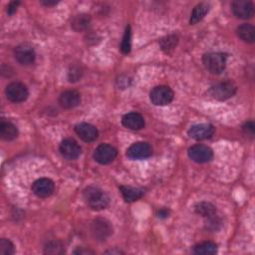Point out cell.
<instances>
[{
    "instance_id": "obj_4",
    "label": "cell",
    "mask_w": 255,
    "mask_h": 255,
    "mask_svg": "<svg viewBox=\"0 0 255 255\" xmlns=\"http://www.w3.org/2000/svg\"><path fill=\"white\" fill-rule=\"evenodd\" d=\"M174 94L168 86H157L150 93L151 102L156 106H167L173 100Z\"/></svg>"
},
{
    "instance_id": "obj_35",
    "label": "cell",
    "mask_w": 255,
    "mask_h": 255,
    "mask_svg": "<svg viewBox=\"0 0 255 255\" xmlns=\"http://www.w3.org/2000/svg\"><path fill=\"white\" fill-rule=\"evenodd\" d=\"M107 253H111V254L117 253V254H120V253H122V252H121V251H116V250H111V251H107Z\"/></svg>"
},
{
    "instance_id": "obj_22",
    "label": "cell",
    "mask_w": 255,
    "mask_h": 255,
    "mask_svg": "<svg viewBox=\"0 0 255 255\" xmlns=\"http://www.w3.org/2000/svg\"><path fill=\"white\" fill-rule=\"evenodd\" d=\"M209 9H210V6L207 3H199V4H198L194 8V10L192 12L190 23L192 25H195V24L198 23L199 21H201L205 17V15L208 13Z\"/></svg>"
},
{
    "instance_id": "obj_30",
    "label": "cell",
    "mask_w": 255,
    "mask_h": 255,
    "mask_svg": "<svg viewBox=\"0 0 255 255\" xmlns=\"http://www.w3.org/2000/svg\"><path fill=\"white\" fill-rule=\"evenodd\" d=\"M242 131L247 137L254 138V136H255V124H254V122L253 121L246 122L242 127Z\"/></svg>"
},
{
    "instance_id": "obj_28",
    "label": "cell",
    "mask_w": 255,
    "mask_h": 255,
    "mask_svg": "<svg viewBox=\"0 0 255 255\" xmlns=\"http://www.w3.org/2000/svg\"><path fill=\"white\" fill-rule=\"evenodd\" d=\"M15 253L14 244L6 238L0 240V254L2 255H13Z\"/></svg>"
},
{
    "instance_id": "obj_34",
    "label": "cell",
    "mask_w": 255,
    "mask_h": 255,
    "mask_svg": "<svg viewBox=\"0 0 255 255\" xmlns=\"http://www.w3.org/2000/svg\"><path fill=\"white\" fill-rule=\"evenodd\" d=\"M41 3L45 6H54L58 3V1H51V0H43V1H41Z\"/></svg>"
},
{
    "instance_id": "obj_27",
    "label": "cell",
    "mask_w": 255,
    "mask_h": 255,
    "mask_svg": "<svg viewBox=\"0 0 255 255\" xmlns=\"http://www.w3.org/2000/svg\"><path fill=\"white\" fill-rule=\"evenodd\" d=\"M83 75V69L81 65H73L70 67L68 77L70 82H77L82 78Z\"/></svg>"
},
{
    "instance_id": "obj_1",
    "label": "cell",
    "mask_w": 255,
    "mask_h": 255,
    "mask_svg": "<svg viewBox=\"0 0 255 255\" xmlns=\"http://www.w3.org/2000/svg\"><path fill=\"white\" fill-rule=\"evenodd\" d=\"M84 198L88 206L96 211L103 210L110 203V198L101 189L96 187H88L83 192Z\"/></svg>"
},
{
    "instance_id": "obj_10",
    "label": "cell",
    "mask_w": 255,
    "mask_h": 255,
    "mask_svg": "<svg viewBox=\"0 0 255 255\" xmlns=\"http://www.w3.org/2000/svg\"><path fill=\"white\" fill-rule=\"evenodd\" d=\"M91 231L97 240L104 241L113 233V227L108 221L103 220V218H97L92 224Z\"/></svg>"
},
{
    "instance_id": "obj_24",
    "label": "cell",
    "mask_w": 255,
    "mask_h": 255,
    "mask_svg": "<svg viewBox=\"0 0 255 255\" xmlns=\"http://www.w3.org/2000/svg\"><path fill=\"white\" fill-rule=\"evenodd\" d=\"M177 43H178V37L174 34L166 36L165 38H163L160 41V45H161L162 50L167 54H170L176 47Z\"/></svg>"
},
{
    "instance_id": "obj_3",
    "label": "cell",
    "mask_w": 255,
    "mask_h": 255,
    "mask_svg": "<svg viewBox=\"0 0 255 255\" xmlns=\"http://www.w3.org/2000/svg\"><path fill=\"white\" fill-rule=\"evenodd\" d=\"M236 86L231 81H225L211 86L208 90V95L217 101H227L236 93Z\"/></svg>"
},
{
    "instance_id": "obj_17",
    "label": "cell",
    "mask_w": 255,
    "mask_h": 255,
    "mask_svg": "<svg viewBox=\"0 0 255 255\" xmlns=\"http://www.w3.org/2000/svg\"><path fill=\"white\" fill-rule=\"evenodd\" d=\"M122 124L127 129L133 131L142 130L144 127V119L143 117L136 112L126 114L122 119Z\"/></svg>"
},
{
    "instance_id": "obj_12",
    "label": "cell",
    "mask_w": 255,
    "mask_h": 255,
    "mask_svg": "<svg viewBox=\"0 0 255 255\" xmlns=\"http://www.w3.org/2000/svg\"><path fill=\"white\" fill-rule=\"evenodd\" d=\"M233 14L239 19H249L254 14V6L251 1L247 0H235L231 3Z\"/></svg>"
},
{
    "instance_id": "obj_32",
    "label": "cell",
    "mask_w": 255,
    "mask_h": 255,
    "mask_svg": "<svg viewBox=\"0 0 255 255\" xmlns=\"http://www.w3.org/2000/svg\"><path fill=\"white\" fill-rule=\"evenodd\" d=\"M75 254H80V255H88V254H94V251L90 250V249H87V248H84V247H79L77 250L74 251Z\"/></svg>"
},
{
    "instance_id": "obj_6",
    "label": "cell",
    "mask_w": 255,
    "mask_h": 255,
    "mask_svg": "<svg viewBox=\"0 0 255 255\" xmlns=\"http://www.w3.org/2000/svg\"><path fill=\"white\" fill-rule=\"evenodd\" d=\"M152 154V147L145 142H135L127 150V157L131 160H144L150 158Z\"/></svg>"
},
{
    "instance_id": "obj_25",
    "label": "cell",
    "mask_w": 255,
    "mask_h": 255,
    "mask_svg": "<svg viewBox=\"0 0 255 255\" xmlns=\"http://www.w3.org/2000/svg\"><path fill=\"white\" fill-rule=\"evenodd\" d=\"M196 212L203 217H211L213 215H215L216 213V209L215 206L210 203V202H206V201H202L199 202L196 205Z\"/></svg>"
},
{
    "instance_id": "obj_26",
    "label": "cell",
    "mask_w": 255,
    "mask_h": 255,
    "mask_svg": "<svg viewBox=\"0 0 255 255\" xmlns=\"http://www.w3.org/2000/svg\"><path fill=\"white\" fill-rule=\"evenodd\" d=\"M131 48H132V31H131V27L127 26L123 37L122 45H121V51L123 54L127 55L131 52Z\"/></svg>"
},
{
    "instance_id": "obj_31",
    "label": "cell",
    "mask_w": 255,
    "mask_h": 255,
    "mask_svg": "<svg viewBox=\"0 0 255 255\" xmlns=\"http://www.w3.org/2000/svg\"><path fill=\"white\" fill-rule=\"evenodd\" d=\"M19 5H20L19 1H12V2H10L9 5L7 6V13H8V15H13L17 11V8H18Z\"/></svg>"
},
{
    "instance_id": "obj_14",
    "label": "cell",
    "mask_w": 255,
    "mask_h": 255,
    "mask_svg": "<svg viewBox=\"0 0 255 255\" xmlns=\"http://www.w3.org/2000/svg\"><path fill=\"white\" fill-rule=\"evenodd\" d=\"M75 132L78 135V137L86 142H92L96 141L99 136L97 128L88 123H80L76 125Z\"/></svg>"
},
{
    "instance_id": "obj_15",
    "label": "cell",
    "mask_w": 255,
    "mask_h": 255,
    "mask_svg": "<svg viewBox=\"0 0 255 255\" xmlns=\"http://www.w3.org/2000/svg\"><path fill=\"white\" fill-rule=\"evenodd\" d=\"M214 134V127L210 124H198L189 130V136L197 141L209 139Z\"/></svg>"
},
{
    "instance_id": "obj_16",
    "label": "cell",
    "mask_w": 255,
    "mask_h": 255,
    "mask_svg": "<svg viewBox=\"0 0 255 255\" xmlns=\"http://www.w3.org/2000/svg\"><path fill=\"white\" fill-rule=\"evenodd\" d=\"M81 103V96L75 90L64 91L59 97V104L64 109H73Z\"/></svg>"
},
{
    "instance_id": "obj_7",
    "label": "cell",
    "mask_w": 255,
    "mask_h": 255,
    "mask_svg": "<svg viewBox=\"0 0 255 255\" xmlns=\"http://www.w3.org/2000/svg\"><path fill=\"white\" fill-rule=\"evenodd\" d=\"M5 94L9 101L13 103H21L27 100L29 91L24 84L20 82H13L6 87Z\"/></svg>"
},
{
    "instance_id": "obj_9",
    "label": "cell",
    "mask_w": 255,
    "mask_h": 255,
    "mask_svg": "<svg viewBox=\"0 0 255 255\" xmlns=\"http://www.w3.org/2000/svg\"><path fill=\"white\" fill-rule=\"evenodd\" d=\"M55 190V186L53 180L47 177H41L35 180L32 185V192L35 196L41 198H49Z\"/></svg>"
},
{
    "instance_id": "obj_2",
    "label": "cell",
    "mask_w": 255,
    "mask_h": 255,
    "mask_svg": "<svg viewBox=\"0 0 255 255\" xmlns=\"http://www.w3.org/2000/svg\"><path fill=\"white\" fill-rule=\"evenodd\" d=\"M227 56L221 52H210L206 53L202 57V62L204 67L214 75H220L225 71L227 67Z\"/></svg>"
},
{
    "instance_id": "obj_5",
    "label": "cell",
    "mask_w": 255,
    "mask_h": 255,
    "mask_svg": "<svg viewBox=\"0 0 255 255\" xmlns=\"http://www.w3.org/2000/svg\"><path fill=\"white\" fill-rule=\"evenodd\" d=\"M189 158L198 163V164H204L213 158V152L212 150L204 144H195L193 147L189 149L188 152Z\"/></svg>"
},
{
    "instance_id": "obj_29",
    "label": "cell",
    "mask_w": 255,
    "mask_h": 255,
    "mask_svg": "<svg viewBox=\"0 0 255 255\" xmlns=\"http://www.w3.org/2000/svg\"><path fill=\"white\" fill-rule=\"evenodd\" d=\"M63 252H64L63 245L61 244V242L57 240L50 241L45 246V253L47 254H61Z\"/></svg>"
},
{
    "instance_id": "obj_20",
    "label": "cell",
    "mask_w": 255,
    "mask_h": 255,
    "mask_svg": "<svg viewBox=\"0 0 255 255\" xmlns=\"http://www.w3.org/2000/svg\"><path fill=\"white\" fill-rule=\"evenodd\" d=\"M0 136L4 141H13L18 137V129L10 122H1L0 124Z\"/></svg>"
},
{
    "instance_id": "obj_19",
    "label": "cell",
    "mask_w": 255,
    "mask_h": 255,
    "mask_svg": "<svg viewBox=\"0 0 255 255\" xmlns=\"http://www.w3.org/2000/svg\"><path fill=\"white\" fill-rule=\"evenodd\" d=\"M120 192L126 202H134L136 200H139L144 194L142 189L127 187V186H121Z\"/></svg>"
},
{
    "instance_id": "obj_23",
    "label": "cell",
    "mask_w": 255,
    "mask_h": 255,
    "mask_svg": "<svg viewBox=\"0 0 255 255\" xmlns=\"http://www.w3.org/2000/svg\"><path fill=\"white\" fill-rule=\"evenodd\" d=\"M194 252L199 255H212L217 252V245L211 241L199 243L194 247Z\"/></svg>"
},
{
    "instance_id": "obj_33",
    "label": "cell",
    "mask_w": 255,
    "mask_h": 255,
    "mask_svg": "<svg viewBox=\"0 0 255 255\" xmlns=\"http://www.w3.org/2000/svg\"><path fill=\"white\" fill-rule=\"evenodd\" d=\"M169 214H170V211H169V209H167V208H161L159 211H158V216L160 217V218H168L169 217Z\"/></svg>"
},
{
    "instance_id": "obj_21",
    "label": "cell",
    "mask_w": 255,
    "mask_h": 255,
    "mask_svg": "<svg viewBox=\"0 0 255 255\" xmlns=\"http://www.w3.org/2000/svg\"><path fill=\"white\" fill-rule=\"evenodd\" d=\"M91 23V17L88 14H78L72 19L71 27L76 32H82L89 28Z\"/></svg>"
},
{
    "instance_id": "obj_18",
    "label": "cell",
    "mask_w": 255,
    "mask_h": 255,
    "mask_svg": "<svg viewBox=\"0 0 255 255\" xmlns=\"http://www.w3.org/2000/svg\"><path fill=\"white\" fill-rule=\"evenodd\" d=\"M236 33H237L238 37L242 41H244L246 43H249V44L254 43V41H255V29H254L253 25L247 24V23L241 24L240 26L237 27Z\"/></svg>"
},
{
    "instance_id": "obj_8",
    "label": "cell",
    "mask_w": 255,
    "mask_h": 255,
    "mask_svg": "<svg viewBox=\"0 0 255 255\" xmlns=\"http://www.w3.org/2000/svg\"><path fill=\"white\" fill-rule=\"evenodd\" d=\"M118 155L117 150L112 147L111 144L103 143L100 144L99 147L94 152V159L97 163L101 165H108L112 163Z\"/></svg>"
},
{
    "instance_id": "obj_13",
    "label": "cell",
    "mask_w": 255,
    "mask_h": 255,
    "mask_svg": "<svg viewBox=\"0 0 255 255\" xmlns=\"http://www.w3.org/2000/svg\"><path fill=\"white\" fill-rule=\"evenodd\" d=\"M15 59L21 65H31L34 63L36 59V54L33 47L27 43H23L18 45L14 50Z\"/></svg>"
},
{
    "instance_id": "obj_11",
    "label": "cell",
    "mask_w": 255,
    "mask_h": 255,
    "mask_svg": "<svg viewBox=\"0 0 255 255\" xmlns=\"http://www.w3.org/2000/svg\"><path fill=\"white\" fill-rule=\"evenodd\" d=\"M60 153L67 160H76L81 155V147L73 139H65L60 143Z\"/></svg>"
}]
</instances>
